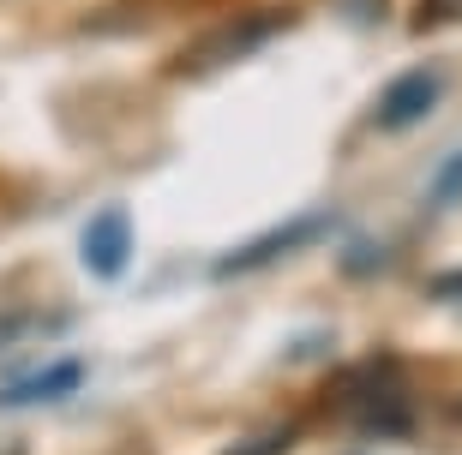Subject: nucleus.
<instances>
[{"label":"nucleus","mask_w":462,"mask_h":455,"mask_svg":"<svg viewBox=\"0 0 462 455\" xmlns=\"http://www.w3.org/2000/svg\"><path fill=\"white\" fill-rule=\"evenodd\" d=\"M294 438H300V425H271V432H253V438L228 443L223 455H289Z\"/></svg>","instance_id":"nucleus-10"},{"label":"nucleus","mask_w":462,"mask_h":455,"mask_svg":"<svg viewBox=\"0 0 462 455\" xmlns=\"http://www.w3.org/2000/svg\"><path fill=\"white\" fill-rule=\"evenodd\" d=\"M337 264H343V276L366 282V276H378V270H384V246H373L366 234H355V240L343 246V258H337Z\"/></svg>","instance_id":"nucleus-11"},{"label":"nucleus","mask_w":462,"mask_h":455,"mask_svg":"<svg viewBox=\"0 0 462 455\" xmlns=\"http://www.w3.org/2000/svg\"><path fill=\"white\" fill-rule=\"evenodd\" d=\"M445 67H409V72H396L391 85L378 90V102H373V126L378 132H414V126H420V120L432 114V108H439V102H445Z\"/></svg>","instance_id":"nucleus-4"},{"label":"nucleus","mask_w":462,"mask_h":455,"mask_svg":"<svg viewBox=\"0 0 462 455\" xmlns=\"http://www.w3.org/2000/svg\"><path fill=\"white\" fill-rule=\"evenodd\" d=\"M450 24H462V0H414V13H409V31L414 36L450 31Z\"/></svg>","instance_id":"nucleus-9"},{"label":"nucleus","mask_w":462,"mask_h":455,"mask_svg":"<svg viewBox=\"0 0 462 455\" xmlns=\"http://www.w3.org/2000/svg\"><path fill=\"white\" fill-rule=\"evenodd\" d=\"M54 323H60V312H31V305L0 312V354L18 348V341H31V336H54Z\"/></svg>","instance_id":"nucleus-7"},{"label":"nucleus","mask_w":462,"mask_h":455,"mask_svg":"<svg viewBox=\"0 0 462 455\" xmlns=\"http://www.w3.org/2000/svg\"><path fill=\"white\" fill-rule=\"evenodd\" d=\"M319 407L330 420L360 425L366 438H414V402H409V371L396 359H366V366L330 371V384L319 389Z\"/></svg>","instance_id":"nucleus-1"},{"label":"nucleus","mask_w":462,"mask_h":455,"mask_svg":"<svg viewBox=\"0 0 462 455\" xmlns=\"http://www.w3.org/2000/svg\"><path fill=\"white\" fill-rule=\"evenodd\" d=\"M79 384H85V359H54V366L31 371V378L0 384V414L6 407H54L67 396H79Z\"/></svg>","instance_id":"nucleus-6"},{"label":"nucleus","mask_w":462,"mask_h":455,"mask_svg":"<svg viewBox=\"0 0 462 455\" xmlns=\"http://www.w3.org/2000/svg\"><path fill=\"white\" fill-rule=\"evenodd\" d=\"M133 252H138V228H133V210L126 204H103L79 228V264L97 282H120V276L133 270Z\"/></svg>","instance_id":"nucleus-5"},{"label":"nucleus","mask_w":462,"mask_h":455,"mask_svg":"<svg viewBox=\"0 0 462 455\" xmlns=\"http://www.w3.org/2000/svg\"><path fill=\"white\" fill-rule=\"evenodd\" d=\"M450 204H462V150H450L427 186V210H450Z\"/></svg>","instance_id":"nucleus-8"},{"label":"nucleus","mask_w":462,"mask_h":455,"mask_svg":"<svg viewBox=\"0 0 462 455\" xmlns=\"http://www.w3.org/2000/svg\"><path fill=\"white\" fill-rule=\"evenodd\" d=\"M457 420H462V402H457Z\"/></svg>","instance_id":"nucleus-13"},{"label":"nucleus","mask_w":462,"mask_h":455,"mask_svg":"<svg viewBox=\"0 0 462 455\" xmlns=\"http://www.w3.org/2000/svg\"><path fill=\"white\" fill-rule=\"evenodd\" d=\"M294 24L289 6H258V13H235L228 24H217V31L192 36L187 49L169 60V78H217V72L240 67V60H253L264 42H276V36Z\"/></svg>","instance_id":"nucleus-2"},{"label":"nucleus","mask_w":462,"mask_h":455,"mask_svg":"<svg viewBox=\"0 0 462 455\" xmlns=\"http://www.w3.org/2000/svg\"><path fill=\"white\" fill-rule=\"evenodd\" d=\"M330 228H337V210H307V216L276 222V228H264V234L228 246V252L210 264V282H240V276H253V270H271V264H282V258L307 252L312 240H325Z\"/></svg>","instance_id":"nucleus-3"},{"label":"nucleus","mask_w":462,"mask_h":455,"mask_svg":"<svg viewBox=\"0 0 462 455\" xmlns=\"http://www.w3.org/2000/svg\"><path fill=\"white\" fill-rule=\"evenodd\" d=\"M427 300H439V305H462V264L457 270H439L427 282Z\"/></svg>","instance_id":"nucleus-12"}]
</instances>
